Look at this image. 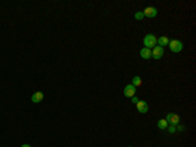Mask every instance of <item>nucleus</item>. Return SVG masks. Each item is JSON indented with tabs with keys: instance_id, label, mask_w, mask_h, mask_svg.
I'll list each match as a JSON object with an SVG mask.
<instances>
[{
	"instance_id": "obj_17",
	"label": "nucleus",
	"mask_w": 196,
	"mask_h": 147,
	"mask_svg": "<svg viewBox=\"0 0 196 147\" xmlns=\"http://www.w3.org/2000/svg\"><path fill=\"white\" fill-rule=\"evenodd\" d=\"M21 147H31V146H30V145H27V143H25V145H22Z\"/></svg>"
},
{
	"instance_id": "obj_3",
	"label": "nucleus",
	"mask_w": 196,
	"mask_h": 147,
	"mask_svg": "<svg viewBox=\"0 0 196 147\" xmlns=\"http://www.w3.org/2000/svg\"><path fill=\"white\" fill-rule=\"evenodd\" d=\"M165 119L170 123V125L176 126V125L179 123V121H180V117H179L176 113H169V114H167V117H166Z\"/></svg>"
},
{
	"instance_id": "obj_4",
	"label": "nucleus",
	"mask_w": 196,
	"mask_h": 147,
	"mask_svg": "<svg viewBox=\"0 0 196 147\" xmlns=\"http://www.w3.org/2000/svg\"><path fill=\"white\" fill-rule=\"evenodd\" d=\"M123 93L125 97H133V96H136V87H133L132 84H128V85H125V88L123 91Z\"/></svg>"
},
{
	"instance_id": "obj_15",
	"label": "nucleus",
	"mask_w": 196,
	"mask_h": 147,
	"mask_svg": "<svg viewBox=\"0 0 196 147\" xmlns=\"http://www.w3.org/2000/svg\"><path fill=\"white\" fill-rule=\"evenodd\" d=\"M131 101H132L133 104H137L139 103V97L137 96H133V97H131Z\"/></svg>"
},
{
	"instance_id": "obj_14",
	"label": "nucleus",
	"mask_w": 196,
	"mask_h": 147,
	"mask_svg": "<svg viewBox=\"0 0 196 147\" xmlns=\"http://www.w3.org/2000/svg\"><path fill=\"white\" fill-rule=\"evenodd\" d=\"M167 130H169V133H171V134H174V133L176 131V127L175 126H167Z\"/></svg>"
},
{
	"instance_id": "obj_8",
	"label": "nucleus",
	"mask_w": 196,
	"mask_h": 147,
	"mask_svg": "<svg viewBox=\"0 0 196 147\" xmlns=\"http://www.w3.org/2000/svg\"><path fill=\"white\" fill-rule=\"evenodd\" d=\"M43 97H45V95L42 93L41 91H38V92H35L34 95H31V103L38 104V103H41V101L43 100Z\"/></svg>"
},
{
	"instance_id": "obj_11",
	"label": "nucleus",
	"mask_w": 196,
	"mask_h": 147,
	"mask_svg": "<svg viewBox=\"0 0 196 147\" xmlns=\"http://www.w3.org/2000/svg\"><path fill=\"white\" fill-rule=\"evenodd\" d=\"M157 126H158V129H161V130H165V129H167V126H169V122H167L165 118H162L157 122Z\"/></svg>"
},
{
	"instance_id": "obj_7",
	"label": "nucleus",
	"mask_w": 196,
	"mask_h": 147,
	"mask_svg": "<svg viewBox=\"0 0 196 147\" xmlns=\"http://www.w3.org/2000/svg\"><path fill=\"white\" fill-rule=\"evenodd\" d=\"M136 108L139 110V113H141V114H145L149 110V107H148L147 101H144V100H139V103L136 104Z\"/></svg>"
},
{
	"instance_id": "obj_10",
	"label": "nucleus",
	"mask_w": 196,
	"mask_h": 147,
	"mask_svg": "<svg viewBox=\"0 0 196 147\" xmlns=\"http://www.w3.org/2000/svg\"><path fill=\"white\" fill-rule=\"evenodd\" d=\"M169 42H170V40L167 38V37H165V36L160 37V38H157V45L161 46V47H163V46H167V45H169Z\"/></svg>"
},
{
	"instance_id": "obj_12",
	"label": "nucleus",
	"mask_w": 196,
	"mask_h": 147,
	"mask_svg": "<svg viewBox=\"0 0 196 147\" xmlns=\"http://www.w3.org/2000/svg\"><path fill=\"white\" fill-rule=\"evenodd\" d=\"M143 84V80H141V77H140V76H133L132 77V85L133 87H140V85H141Z\"/></svg>"
},
{
	"instance_id": "obj_2",
	"label": "nucleus",
	"mask_w": 196,
	"mask_h": 147,
	"mask_svg": "<svg viewBox=\"0 0 196 147\" xmlns=\"http://www.w3.org/2000/svg\"><path fill=\"white\" fill-rule=\"evenodd\" d=\"M169 47L172 53H180L183 49V42L179 40H171L169 42Z\"/></svg>"
},
{
	"instance_id": "obj_5",
	"label": "nucleus",
	"mask_w": 196,
	"mask_h": 147,
	"mask_svg": "<svg viewBox=\"0 0 196 147\" xmlns=\"http://www.w3.org/2000/svg\"><path fill=\"white\" fill-rule=\"evenodd\" d=\"M162 55H163V47H161V46H154V47L152 49V58L153 59H161L162 58Z\"/></svg>"
},
{
	"instance_id": "obj_6",
	"label": "nucleus",
	"mask_w": 196,
	"mask_h": 147,
	"mask_svg": "<svg viewBox=\"0 0 196 147\" xmlns=\"http://www.w3.org/2000/svg\"><path fill=\"white\" fill-rule=\"evenodd\" d=\"M157 8L156 7H147L145 9H144V12H143V15L144 17H149V18H153V17H156L157 16Z\"/></svg>"
},
{
	"instance_id": "obj_1",
	"label": "nucleus",
	"mask_w": 196,
	"mask_h": 147,
	"mask_svg": "<svg viewBox=\"0 0 196 147\" xmlns=\"http://www.w3.org/2000/svg\"><path fill=\"white\" fill-rule=\"evenodd\" d=\"M143 43H144V47H148V49H153L154 46H157V38L154 34H147L144 37L143 40Z\"/></svg>"
},
{
	"instance_id": "obj_13",
	"label": "nucleus",
	"mask_w": 196,
	"mask_h": 147,
	"mask_svg": "<svg viewBox=\"0 0 196 147\" xmlns=\"http://www.w3.org/2000/svg\"><path fill=\"white\" fill-rule=\"evenodd\" d=\"M135 18H136V20H143V18H144V15H143V12H136V13H135Z\"/></svg>"
},
{
	"instance_id": "obj_9",
	"label": "nucleus",
	"mask_w": 196,
	"mask_h": 147,
	"mask_svg": "<svg viewBox=\"0 0 196 147\" xmlns=\"http://www.w3.org/2000/svg\"><path fill=\"white\" fill-rule=\"evenodd\" d=\"M140 55H141L143 59H149V58H152V50L148 47H143L140 50Z\"/></svg>"
},
{
	"instance_id": "obj_16",
	"label": "nucleus",
	"mask_w": 196,
	"mask_h": 147,
	"mask_svg": "<svg viewBox=\"0 0 196 147\" xmlns=\"http://www.w3.org/2000/svg\"><path fill=\"white\" fill-rule=\"evenodd\" d=\"M175 127H176V130H179V131L184 130V126H183V125H179V123H178V126H175Z\"/></svg>"
},
{
	"instance_id": "obj_18",
	"label": "nucleus",
	"mask_w": 196,
	"mask_h": 147,
	"mask_svg": "<svg viewBox=\"0 0 196 147\" xmlns=\"http://www.w3.org/2000/svg\"><path fill=\"white\" fill-rule=\"evenodd\" d=\"M128 147H132V146H128Z\"/></svg>"
}]
</instances>
